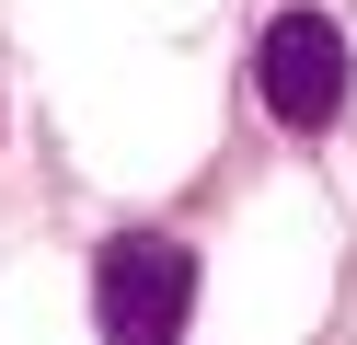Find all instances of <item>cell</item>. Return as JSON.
Segmentation results:
<instances>
[{
	"label": "cell",
	"instance_id": "1",
	"mask_svg": "<svg viewBox=\"0 0 357 345\" xmlns=\"http://www.w3.org/2000/svg\"><path fill=\"white\" fill-rule=\"evenodd\" d=\"M185 311H196V253L173 230H116L93 253V322L104 345H185Z\"/></svg>",
	"mask_w": 357,
	"mask_h": 345
},
{
	"label": "cell",
	"instance_id": "2",
	"mask_svg": "<svg viewBox=\"0 0 357 345\" xmlns=\"http://www.w3.org/2000/svg\"><path fill=\"white\" fill-rule=\"evenodd\" d=\"M346 81H357V58H346V23H334V12H277V23H265V46H254V92H265V115H277V127L323 138L334 115H346Z\"/></svg>",
	"mask_w": 357,
	"mask_h": 345
}]
</instances>
